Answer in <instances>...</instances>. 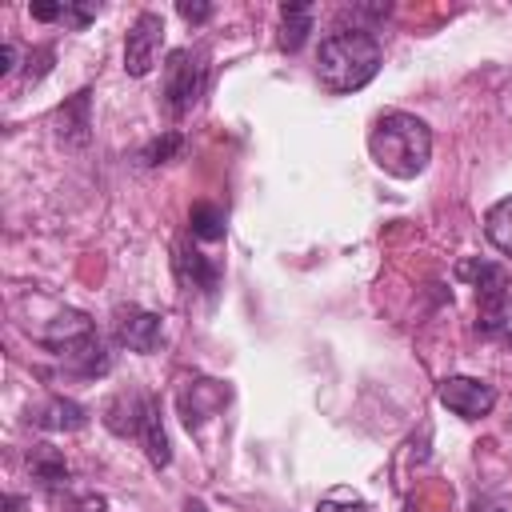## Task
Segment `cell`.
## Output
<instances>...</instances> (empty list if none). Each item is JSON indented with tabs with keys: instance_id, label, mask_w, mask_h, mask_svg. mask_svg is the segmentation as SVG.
Segmentation results:
<instances>
[{
	"instance_id": "6da1fadb",
	"label": "cell",
	"mask_w": 512,
	"mask_h": 512,
	"mask_svg": "<svg viewBox=\"0 0 512 512\" xmlns=\"http://www.w3.org/2000/svg\"><path fill=\"white\" fill-rule=\"evenodd\" d=\"M368 152L372 160L396 176V180H412L428 168V156H432V132L420 116L412 112H384L372 132H368Z\"/></svg>"
},
{
	"instance_id": "7a4b0ae2",
	"label": "cell",
	"mask_w": 512,
	"mask_h": 512,
	"mask_svg": "<svg viewBox=\"0 0 512 512\" xmlns=\"http://www.w3.org/2000/svg\"><path fill=\"white\" fill-rule=\"evenodd\" d=\"M380 60H384V52H380V40L372 32H364V28L336 32L316 52V80L332 96L360 92L380 72Z\"/></svg>"
},
{
	"instance_id": "3957f363",
	"label": "cell",
	"mask_w": 512,
	"mask_h": 512,
	"mask_svg": "<svg viewBox=\"0 0 512 512\" xmlns=\"http://www.w3.org/2000/svg\"><path fill=\"white\" fill-rule=\"evenodd\" d=\"M208 88V56L204 48H176L164 64V104L172 116H184L196 108V100Z\"/></svg>"
},
{
	"instance_id": "277c9868",
	"label": "cell",
	"mask_w": 512,
	"mask_h": 512,
	"mask_svg": "<svg viewBox=\"0 0 512 512\" xmlns=\"http://www.w3.org/2000/svg\"><path fill=\"white\" fill-rule=\"evenodd\" d=\"M436 396L448 412H456L464 420H480L496 408V388L488 380H476V376H444Z\"/></svg>"
},
{
	"instance_id": "5b68a950",
	"label": "cell",
	"mask_w": 512,
	"mask_h": 512,
	"mask_svg": "<svg viewBox=\"0 0 512 512\" xmlns=\"http://www.w3.org/2000/svg\"><path fill=\"white\" fill-rule=\"evenodd\" d=\"M160 44H164L160 12H140L136 24L128 28V40H124V72L128 76H148L156 56H160Z\"/></svg>"
},
{
	"instance_id": "8992f818",
	"label": "cell",
	"mask_w": 512,
	"mask_h": 512,
	"mask_svg": "<svg viewBox=\"0 0 512 512\" xmlns=\"http://www.w3.org/2000/svg\"><path fill=\"white\" fill-rule=\"evenodd\" d=\"M116 340L132 352H156L160 344V316L144 308H116Z\"/></svg>"
},
{
	"instance_id": "52a82bcc",
	"label": "cell",
	"mask_w": 512,
	"mask_h": 512,
	"mask_svg": "<svg viewBox=\"0 0 512 512\" xmlns=\"http://www.w3.org/2000/svg\"><path fill=\"white\" fill-rule=\"evenodd\" d=\"M224 400H228L224 384H216V380H188L180 388V416H184L188 428H200L212 412L224 408Z\"/></svg>"
},
{
	"instance_id": "ba28073f",
	"label": "cell",
	"mask_w": 512,
	"mask_h": 512,
	"mask_svg": "<svg viewBox=\"0 0 512 512\" xmlns=\"http://www.w3.org/2000/svg\"><path fill=\"white\" fill-rule=\"evenodd\" d=\"M56 356H60L64 368H72L76 376H104V372L112 368V356H108V348H104V340H100L96 332H88V336L64 344Z\"/></svg>"
},
{
	"instance_id": "9c48e42d",
	"label": "cell",
	"mask_w": 512,
	"mask_h": 512,
	"mask_svg": "<svg viewBox=\"0 0 512 512\" xmlns=\"http://www.w3.org/2000/svg\"><path fill=\"white\" fill-rule=\"evenodd\" d=\"M28 420H32L36 428H44V432H76V428L88 424V412H84V404H76V400L48 396L44 404L28 408Z\"/></svg>"
},
{
	"instance_id": "30bf717a",
	"label": "cell",
	"mask_w": 512,
	"mask_h": 512,
	"mask_svg": "<svg viewBox=\"0 0 512 512\" xmlns=\"http://www.w3.org/2000/svg\"><path fill=\"white\" fill-rule=\"evenodd\" d=\"M176 272H180V280H184V284L200 288L204 296H216V284H220V268H216V264H212L204 252H196V248L180 244V248H176Z\"/></svg>"
},
{
	"instance_id": "8fae6325",
	"label": "cell",
	"mask_w": 512,
	"mask_h": 512,
	"mask_svg": "<svg viewBox=\"0 0 512 512\" xmlns=\"http://www.w3.org/2000/svg\"><path fill=\"white\" fill-rule=\"evenodd\" d=\"M456 276H460V280H472V288H476L480 304L508 296V276H504V268H500V264H488V260H460Z\"/></svg>"
},
{
	"instance_id": "7c38bea8",
	"label": "cell",
	"mask_w": 512,
	"mask_h": 512,
	"mask_svg": "<svg viewBox=\"0 0 512 512\" xmlns=\"http://www.w3.org/2000/svg\"><path fill=\"white\" fill-rule=\"evenodd\" d=\"M140 444L148 452V464L152 468H168L172 460V448H168V432H164V420H160V404L148 396V408H144V420H140Z\"/></svg>"
},
{
	"instance_id": "4fadbf2b",
	"label": "cell",
	"mask_w": 512,
	"mask_h": 512,
	"mask_svg": "<svg viewBox=\"0 0 512 512\" xmlns=\"http://www.w3.org/2000/svg\"><path fill=\"white\" fill-rule=\"evenodd\" d=\"M144 408H148V396L140 392H120L108 412H104V424L116 432V436H136L140 432V420H144Z\"/></svg>"
},
{
	"instance_id": "5bb4252c",
	"label": "cell",
	"mask_w": 512,
	"mask_h": 512,
	"mask_svg": "<svg viewBox=\"0 0 512 512\" xmlns=\"http://www.w3.org/2000/svg\"><path fill=\"white\" fill-rule=\"evenodd\" d=\"M88 332H92V320H88L84 312H76V308H64V312H56L52 324L40 332V344L52 348V352H60L64 344H72V340H80V336H88Z\"/></svg>"
},
{
	"instance_id": "9a60e30c",
	"label": "cell",
	"mask_w": 512,
	"mask_h": 512,
	"mask_svg": "<svg viewBox=\"0 0 512 512\" xmlns=\"http://www.w3.org/2000/svg\"><path fill=\"white\" fill-rule=\"evenodd\" d=\"M312 32V4H284L280 8V48L300 52Z\"/></svg>"
},
{
	"instance_id": "2e32d148",
	"label": "cell",
	"mask_w": 512,
	"mask_h": 512,
	"mask_svg": "<svg viewBox=\"0 0 512 512\" xmlns=\"http://www.w3.org/2000/svg\"><path fill=\"white\" fill-rule=\"evenodd\" d=\"M88 88L76 92L60 112H56V124H60V136L72 140V144H88V128H92V116H88Z\"/></svg>"
},
{
	"instance_id": "e0dca14e",
	"label": "cell",
	"mask_w": 512,
	"mask_h": 512,
	"mask_svg": "<svg viewBox=\"0 0 512 512\" xmlns=\"http://www.w3.org/2000/svg\"><path fill=\"white\" fill-rule=\"evenodd\" d=\"M476 332H480V336H496V340L512 344V296H500V300L480 304Z\"/></svg>"
},
{
	"instance_id": "ac0fdd59",
	"label": "cell",
	"mask_w": 512,
	"mask_h": 512,
	"mask_svg": "<svg viewBox=\"0 0 512 512\" xmlns=\"http://www.w3.org/2000/svg\"><path fill=\"white\" fill-rule=\"evenodd\" d=\"M28 468H32V476H36L40 484H48V488H56V484L68 480V464H64V456H60L52 444H36V448L28 452Z\"/></svg>"
},
{
	"instance_id": "d6986e66",
	"label": "cell",
	"mask_w": 512,
	"mask_h": 512,
	"mask_svg": "<svg viewBox=\"0 0 512 512\" xmlns=\"http://www.w3.org/2000/svg\"><path fill=\"white\" fill-rule=\"evenodd\" d=\"M484 236H488L504 256H512V196H504V200H496V204L488 208V216H484Z\"/></svg>"
},
{
	"instance_id": "ffe728a7",
	"label": "cell",
	"mask_w": 512,
	"mask_h": 512,
	"mask_svg": "<svg viewBox=\"0 0 512 512\" xmlns=\"http://www.w3.org/2000/svg\"><path fill=\"white\" fill-rule=\"evenodd\" d=\"M188 228H192V236L196 240H220L224 236V208L220 204H192V212H188Z\"/></svg>"
},
{
	"instance_id": "44dd1931",
	"label": "cell",
	"mask_w": 512,
	"mask_h": 512,
	"mask_svg": "<svg viewBox=\"0 0 512 512\" xmlns=\"http://www.w3.org/2000/svg\"><path fill=\"white\" fill-rule=\"evenodd\" d=\"M184 148V136L180 132H164V136H156L152 144H144V152H140V160L148 164V168H156V164H164V160H172L176 152Z\"/></svg>"
},
{
	"instance_id": "7402d4cb",
	"label": "cell",
	"mask_w": 512,
	"mask_h": 512,
	"mask_svg": "<svg viewBox=\"0 0 512 512\" xmlns=\"http://www.w3.org/2000/svg\"><path fill=\"white\" fill-rule=\"evenodd\" d=\"M316 512H368V504L360 496H348V492H332L316 504Z\"/></svg>"
},
{
	"instance_id": "603a6c76",
	"label": "cell",
	"mask_w": 512,
	"mask_h": 512,
	"mask_svg": "<svg viewBox=\"0 0 512 512\" xmlns=\"http://www.w3.org/2000/svg\"><path fill=\"white\" fill-rule=\"evenodd\" d=\"M96 4H64V20L72 24V28H84L88 20H96Z\"/></svg>"
},
{
	"instance_id": "cb8c5ba5",
	"label": "cell",
	"mask_w": 512,
	"mask_h": 512,
	"mask_svg": "<svg viewBox=\"0 0 512 512\" xmlns=\"http://www.w3.org/2000/svg\"><path fill=\"white\" fill-rule=\"evenodd\" d=\"M176 12H180L188 24H204V20L212 16V4H188V0H180V4H176Z\"/></svg>"
},
{
	"instance_id": "d4e9b609",
	"label": "cell",
	"mask_w": 512,
	"mask_h": 512,
	"mask_svg": "<svg viewBox=\"0 0 512 512\" xmlns=\"http://www.w3.org/2000/svg\"><path fill=\"white\" fill-rule=\"evenodd\" d=\"M32 20H64V4H32Z\"/></svg>"
},
{
	"instance_id": "484cf974",
	"label": "cell",
	"mask_w": 512,
	"mask_h": 512,
	"mask_svg": "<svg viewBox=\"0 0 512 512\" xmlns=\"http://www.w3.org/2000/svg\"><path fill=\"white\" fill-rule=\"evenodd\" d=\"M16 56H20V48L8 40V44H4V56H0V60H4V64H0V76H8V72L16 68Z\"/></svg>"
},
{
	"instance_id": "4316f807",
	"label": "cell",
	"mask_w": 512,
	"mask_h": 512,
	"mask_svg": "<svg viewBox=\"0 0 512 512\" xmlns=\"http://www.w3.org/2000/svg\"><path fill=\"white\" fill-rule=\"evenodd\" d=\"M472 512H504V504H496V500H488V496H484V500H476V504H472Z\"/></svg>"
},
{
	"instance_id": "83f0119b",
	"label": "cell",
	"mask_w": 512,
	"mask_h": 512,
	"mask_svg": "<svg viewBox=\"0 0 512 512\" xmlns=\"http://www.w3.org/2000/svg\"><path fill=\"white\" fill-rule=\"evenodd\" d=\"M80 512H108V508H104V500H100V496H88V500L80 504Z\"/></svg>"
},
{
	"instance_id": "f1b7e54d",
	"label": "cell",
	"mask_w": 512,
	"mask_h": 512,
	"mask_svg": "<svg viewBox=\"0 0 512 512\" xmlns=\"http://www.w3.org/2000/svg\"><path fill=\"white\" fill-rule=\"evenodd\" d=\"M184 512H208V508H204L200 500H188V508H184Z\"/></svg>"
}]
</instances>
